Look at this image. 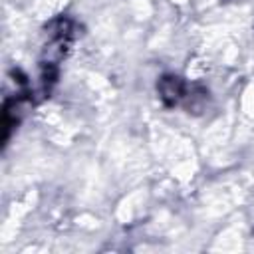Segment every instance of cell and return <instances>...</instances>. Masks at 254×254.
I'll use <instances>...</instances> for the list:
<instances>
[{
	"instance_id": "1",
	"label": "cell",
	"mask_w": 254,
	"mask_h": 254,
	"mask_svg": "<svg viewBox=\"0 0 254 254\" xmlns=\"http://www.w3.org/2000/svg\"><path fill=\"white\" fill-rule=\"evenodd\" d=\"M157 91L165 105H175L185 95V81L179 75H163L157 83Z\"/></svg>"
},
{
	"instance_id": "2",
	"label": "cell",
	"mask_w": 254,
	"mask_h": 254,
	"mask_svg": "<svg viewBox=\"0 0 254 254\" xmlns=\"http://www.w3.org/2000/svg\"><path fill=\"white\" fill-rule=\"evenodd\" d=\"M67 40H69V38H52L50 44H46V48H44V52H42V64L58 65V62L65 56Z\"/></svg>"
}]
</instances>
